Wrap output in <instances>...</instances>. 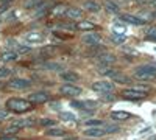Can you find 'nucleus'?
Wrapping results in <instances>:
<instances>
[{
	"instance_id": "f257e3e1",
	"label": "nucleus",
	"mask_w": 156,
	"mask_h": 140,
	"mask_svg": "<svg viewBox=\"0 0 156 140\" xmlns=\"http://www.w3.org/2000/svg\"><path fill=\"white\" fill-rule=\"evenodd\" d=\"M134 78L139 81H151L156 80V66L153 64H142L134 69Z\"/></svg>"
},
{
	"instance_id": "f03ea898",
	"label": "nucleus",
	"mask_w": 156,
	"mask_h": 140,
	"mask_svg": "<svg viewBox=\"0 0 156 140\" xmlns=\"http://www.w3.org/2000/svg\"><path fill=\"white\" fill-rule=\"evenodd\" d=\"M6 108L12 112H17V114H22V112H28L33 104L30 103L28 100H25V98H9L6 101Z\"/></svg>"
},
{
	"instance_id": "7ed1b4c3",
	"label": "nucleus",
	"mask_w": 156,
	"mask_h": 140,
	"mask_svg": "<svg viewBox=\"0 0 156 140\" xmlns=\"http://www.w3.org/2000/svg\"><path fill=\"white\" fill-rule=\"evenodd\" d=\"M90 89H92L94 92H97V94L106 95V94H109V92L114 90V83L112 81H106V80H103V81H94L92 86H90Z\"/></svg>"
},
{
	"instance_id": "20e7f679",
	"label": "nucleus",
	"mask_w": 156,
	"mask_h": 140,
	"mask_svg": "<svg viewBox=\"0 0 156 140\" xmlns=\"http://www.w3.org/2000/svg\"><path fill=\"white\" fill-rule=\"evenodd\" d=\"M31 81L27 78H12L8 83V87L12 89V90H25V89H30L31 87Z\"/></svg>"
},
{
	"instance_id": "39448f33",
	"label": "nucleus",
	"mask_w": 156,
	"mask_h": 140,
	"mask_svg": "<svg viewBox=\"0 0 156 140\" xmlns=\"http://www.w3.org/2000/svg\"><path fill=\"white\" fill-rule=\"evenodd\" d=\"M81 92H83L81 87H78L75 84L66 83V84L59 86V94L61 95H66V97H78V95H81Z\"/></svg>"
},
{
	"instance_id": "423d86ee",
	"label": "nucleus",
	"mask_w": 156,
	"mask_h": 140,
	"mask_svg": "<svg viewBox=\"0 0 156 140\" xmlns=\"http://www.w3.org/2000/svg\"><path fill=\"white\" fill-rule=\"evenodd\" d=\"M50 100V94L48 92H44V90H39V92H33L28 95V101L31 104H42V103H47Z\"/></svg>"
},
{
	"instance_id": "0eeeda50",
	"label": "nucleus",
	"mask_w": 156,
	"mask_h": 140,
	"mask_svg": "<svg viewBox=\"0 0 156 140\" xmlns=\"http://www.w3.org/2000/svg\"><path fill=\"white\" fill-rule=\"evenodd\" d=\"M122 95L128 100H142L147 97V92H142V90H137V89L131 87V89H125L122 92Z\"/></svg>"
},
{
	"instance_id": "6e6552de",
	"label": "nucleus",
	"mask_w": 156,
	"mask_h": 140,
	"mask_svg": "<svg viewBox=\"0 0 156 140\" xmlns=\"http://www.w3.org/2000/svg\"><path fill=\"white\" fill-rule=\"evenodd\" d=\"M100 41H101L100 34H98V33H94V31H89V33H86V34L83 36V44H86V45H89V47L98 45Z\"/></svg>"
},
{
	"instance_id": "1a4fd4ad",
	"label": "nucleus",
	"mask_w": 156,
	"mask_h": 140,
	"mask_svg": "<svg viewBox=\"0 0 156 140\" xmlns=\"http://www.w3.org/2000/svg\"><path fill=\"white\" fill-rule=\"evenodd\" d=\"M83 132L87 138H101L106 135L105 128H84Z\"/></svg>"
},
{
	"instance_id": "9d476101",
	"label": "nucleus",
	"mask_w": 156,
	"mask_h": 140,
	"mask_svg": "<svg viewBox=\"0 0 156 140\" xmlns=\"http://www.w3.org/2000/svg\"><path fill=\"white\" fill-rule=\"evenodd\" d=\"M97 62L100 66H105V67H109L115 62V56L112 53H100L97 55Z\"/></svg>"
},
{
	"instance_id": "9b49d317",
	"label": "nucleus",
	"mask_w": 156,
	"mask_h": 140,
	"mask_svg": "<svg viewBox=\"0 0 156 140\" xmlns=\"http://www.w3.org/2000/svg\"><path fill=\"white\" fill-rule=\"evenodd\" d=\"M75 30L89 33V31H94V30H95V25H94L92 22H89V20H78L76 25H75Z\"/></svg>"
},
{
	"instance_id": "f8f14e48",
	"label": "nucleus",
	"mask_w": 156,
	"mask_h": 140,
	"mask_svg": "<svg viewBox=\"0 0 156 140\" xmlns=\"http://www.w3.org/2000/svg\"><path fill=\"white\" fill-rule=\"evenodd\" d=\"M119 17H120V20H123L126 23H131V25H145L144 19H140L137 16H133V14H120Z\"/></svg>"
},
{
	"instance_id": "ddd939ff",
	"label": "nucleus",
	"mask_w": 156,
	"mask_h": 140,
	"mask_svg": "<svg viewBox=\"0 0 156 140\" xmlns=\"http://www.w3.org/2000/svg\"><path fill=\"white\" fill-rule=\"evenodd\" d=\"M59 78L64 80L66 83H69V84H72V83H76L78 80H80V75L72 72V70H69V72H61L59 73Z\"/></svg>"
},
{
	"instance_id": "4468645a",
	"label": "nucleus",
	"mask_w": 156,
	"mask_h": 140,
	"mask_svg": "<svg viewBox=\"0 0 156 140\" xmlns=\"http://www.w3.org/2000/svg\"><path fill=\"white\" fill-rule=\"evenodd\" d=\"M83 8H84V11H89V12H98L101 9V5L98 2H95V0H86L83 3Z\"/></svg>"
},
{
	"instance_id": "2eb2a0df",
	"label": "nucleus",
	"mask_w": 156,
	"mask_h": 140,
	"mask_svg": "<svg viewBox=\"0 0 156 140\" xmlns=\"http://www.w3.org/2000/svg\"><path fill=\"white\" fill-rule=\"evenodd\" d=\"M81 16H83V11H81L80 8L70 6V8L66 9V17H69V19H72V20H75V19H81Z\"/></svg>"
},
{
	"instance_id": "dca6fc26",
	"label": "nucleus",
	"mask_w": 156,
	"mask_h": 140,
	"mask_svg": "<svg viewBox=\"0 0 156 140\" xmlns=\"http://www.w3.org/2000/svg\"><path fill=\"white\" fill-rule=\"evenodd\" d=\"M129 117H131V114L125 112V111H112L111 112V118H114V120H128Z\"/></svg>"
},
{
	"instance_id": "f3484780",
	"label": "nucleus",
	"mask_w": 156,
	"mask_h": 140,
	"mask_svg": "<svg viewBox=\"0 0 156 140\" xmlns=\"http://www.w3.org/2000/svg\"><path fill=\"white\" fill-rule=\"evenodd\" d=\"M103 120H97V118H89L84 120V126L86 128H103Z\"/></svg>"
},
{
	"instance_id": "a211bd4d",
	"label": "nucleus",
	"mask_w": 156,
	"mask_h": 140,
	"mask_svg": "<svg viewBox=\"0 0 156 140\" xmlns=\"http://www.w3.org/2000/svg\"><path fill=\"white\" fill-rule=\"evenodd\" d=\"M25 39H27L28 42H42L44 41V36L41 33H27V36H25Z\"/></svg>"
},
{
	"instance_id": "6ab92c4d",
	"label": "nucleus",
	"mask_w": 156,
	"mask_h": 140,
	"mask_svg": "<svg viewBox=\"0 0 156 140\" xmlns=\"http://www.w3.org/2000/svg\"><path fill=\"white\" fill-rule=\"evenodd\" d=\"M45 134L48 137H62V135H66V131L62 128H48Z\"/></svg>"
},
{
	"instance_id": "aec40b11",
	"label": "nucleus",
	"mask_w": 156,
	"mask_h": 140,
	"mask_svg": "<svg viewBox=\"0 0 156 140\" xmlns=\"http://www.w3.org/2000/svg\"><path fill=\"white\" fill-rule=\"evenodd\" d=\"M105 8H106L109 12H114V14H119V12H120L119 5H115L114 2H111V0H106V2H105Z\"/></svg>"
},
{
	"instance_id": "412c9836",
	"label": "nucleus",
	"mask_w": 156,
	"mask_h": 140,
	"mask_svg": "<svg viewBox=\"0 0 156 140\" xmlns=\"http://www.w3.org/2000/svg\"><path fill=\"white\" fill-rule=\"evenodd\" d=\"M42 5V0H25V3L23 6L27 8V9H31V8H37V6H41Z\"/></svg>"
},
{
	"instance_id": "4be33fe9",
	"label": "nucleus",
	"mask_w": 156,
	"mask_h": 140,
	"mask_svg": "<svg viewBox=\"0 0 156 140\" xmlns=\"http://www.w3.org/2000/svg\"><path fill=\"white\" fill-rule=\"evenodd\" d=\"M103 75L108 76L109 80H114L117 75H120V70H119V69H112V67H111V69H108L106 72H103Z\"/></svg>"
},
{
	"instance_id": "5701e85b",
	"label": "nucleus",
	"mask_w": 156,
	"mask_h": 140,
	"mask_svg": "<svg viewBox=\"0 0 156 140\" xmlns=\"http://www.w3.org/2000/svg\"><path fill=\"white\" fill-rule=\"evenodd\" d=\"M17 59V53L16 52H5L3 55H2V61H16Z\"/></svg>"
},
{
	"instance_id": "b1692460",
	"label": "nucleus",
	"mask_w": 156,
	"mask_h": 140,
	"mask_svg": "<svg viewBox=\"0 0 156 140\" xmlns=\"http://www.w3.org/2000/svg\"><path fill=\"white\" fill-rule=\"evenodd\" d=\"M59 118H61L62 121H73L76 117L73 115L72 112H59Z\"/></svg>"
},
{
	"instance_id": "393cba45",
	"label": "nucleus",
	"mask_w": 156,
	"mask_h": 140,
	"mask_svg": "<svg viewBox=\"0 0 156 140\" xmlns=\"http://www.w3.org/2000/svg\"><path fill=\"white\" fill-rule=\"evenodd\" d=\"M112 81H114V83H120V84H128V83H129V78H128V76H125V75H122V73H120V75H117V76H115V78H114Z\"/></svg>"
},
{
	"instance_id": "a878e982",
	"label": "nucleus",
	"mask_w": 156,
	"mask_h": 140,
	"mask_svg": "<svg viewBox=\"0 0 156 140\" xmlns=\"http://www.w3.org/2000/svg\"><path fill=\"white\" fill-rule=\"evenodd\" d=\"M39 125L45 126V128H48V126H55V120H51V118H41V120H39Z\"/></svg>"
},
{
	"instance_id": "bb28decb",
	"label": "nucleus",
	"mask_w": 156,
	"mask_h": 140,
	"mask_svg": "<svg viewBox=\"0 0 156 140\" xmlns=\"http://www.w3.org/2000/svg\"><path fill=\"white\" fill-rule=\"evenodd\" d=\"M47 70H53V72H58V70H61V66L59 64H55V62H47V64L44 66Z\"/></svg>"
},
{
	"instance_id": "cd10ccee",
	"label": "nucleus",
	"mask_w": 156,
	"mask_h": 140,
	"mask_svg": "<svg viewBox=\"0 0 156 140\" xmlns=\"http://www.w3.org/2000/svg\"><path fill=\"white\" fill-rule=\"evenodd\" d=\"M106 134H115V132H119V126L117 125H108L106 128H105Z\"/></svg>"
},
{
	"instance_id": "c85d7f7f",
	"label": "nucleus",
	"mask_w": 156,
	"mask_h": 140,
	"mask_svg": "<svg viewBox=\"0 0 156 140\" xmlns=\"http://www.w3.org/2000/svg\"><path fill=\"white\" fill-rule=\"evenodd\" d=\"M11 73H12L11 69H8V67H0V78H8Z\"/></svg>"
},
{
	"instance_id": "c756f323",
	"label": "nucleus",
	"mask_w": 156,
	"mask_h": 140,
	"mask_svg": "<svg viewBox=\"0 0 156 140\" xmlns=\"http://www.w3.org/2000/svg\"><path fill=\"white\" fill-rule=\"evenodd\" d=\"M19 129H20V128H19V126H16L14 123H12L11 126H8V128H6V129H5L3 132H5V134H16V132H17Z\"/></svg>"
},
{
	"instance_id": "7c9ffc66",
	"label": "nucleus",
	"mask_w": 156,
	"mask_h": 140,
	"mask_svg": "<svg viewBox=\"0 0 156 140\" xmlns=\"http://www.w3.org/2000/svg\"><path fill=\"white\" fill-rule=\"evenodd\" d=\"M8 117H9V111H6V109H0V121L6 120Z\"/></svg>"
},
{
	"instance_id": "2f4dec72",
	"label": "nucleus",
	"mask_w": 156,
	"mask_h": 140,
	"mask_svg": "<svg viewBox=\"0 0 156 140\" xmlns=\"http://www.w3.org/2000/svg\"><path fill=\"white\" fill-rule=\"evenodd\" d=\"M30 50H31L30 47H23V45H19V47H17V53H28Z\"/></svg>"
},
{
	"instance_id": "473e14b6",
	"label": "nucleus",
	"mask_w": 156,
	"mask_h": 140,
	"mask_svg": "<svg viewBox=\"0 0 156 140\" xmlns=\"http://www.w3.org/2000/svg\"><path fill=\"white\" fill-rule=\"evenodd\" d=\"M0 140H20L19 137H3V138H0Z\"/></svg>"
},
{
	"instance_id": "72a5a7b5",
	"label": "nucleus",
	"mask_w": 156,
	"mask_h": 140,
	"mask_svg": "<svg viewBox=\"0 0 156 140\" xmlns=\"http://www.w3.org/2000/svg\"><path fill=\"white\" fill-rule=\"evenodd\" d=\"M147 39H148V41H154V42H156V34H151V36H147Z\"/></svg>"
},
{
	"instance_id": "f704fd0d",
	"label": "nucleus",
	"mask_w": 156,
	"mask_h": 140,
	"mask_svg": "<svg viewBox=\"0 0 156 140\" xmlns=\"http://www.w3.org/2000/svg\"><path fill=\"white\" fill-rule=\"evenodd\" d=\"M2 2H3V5H8V3L11 2V0H2Z\"/></svg>"
},
{
	"instance_id": "c9c22d12",
	"label": "nucleus",
	"mask_w": 156,
	"mask_h": 140,
	"mask_svg": "<svg viewBox=\"0 0 156 140\" xmlns=\"http://www.w3.org/2000/svg\"><path fill=\"white\" fill-rule=\"evenodd\" d=\"M153 17H154V19H156V9H154V11H153Z\"/></svg>"
}]
</instances>
